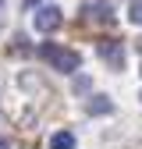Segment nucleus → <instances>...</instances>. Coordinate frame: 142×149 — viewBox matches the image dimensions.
<instances>
[{
  "label": "nucleus",
  "mask_w": 142,
  "mask_h": 149,
  "mask_svg": "<svg viewBox=\"0 0 142 149\" xmlns=\"http://www.w3.org/2000/svg\"><path fill=\"white\" fill-rule=\"evenodd\" d=\"M96 50H100V57L110 64V68H117V71L124 68V50H121V43H114V39H103Z\"/></svg>",
  "instance_id": "4"
},
{
  "label": "nucleus",
  "mask_w": 142,
  "mask_h": 149,
  "mask_svg": "<svg viewBox=\"0 0 142 149\" xmlns=\"http://www.w3.org/2000/svg\"><path fill=\"white\" fill-rule=\"evenodd\" d=\"M0 149H11V142H7V139H4V135H0Z\"/></svg>",
  "instance_id": "8"
},
{
  "label": "nucleus",
  "mask_w": 142,
  "mask_h": 149,
  "mask_svg": "<svg viewBox=\"0 0 142 149\" xmlns=\"http://www.w3.org/2000/svg\"><path fill=\"white\" fill-rule=\"evenodd\" d=\"M0 11H4V4H0Z\"/></svg>",
  "instance_id": "10"
},
{
  "label": "nucleus",
  "mask_w": 142,
  "mask_h": 149,
  "mask_svg": "<svg viewBox=\"0 0 142 149\" xmlns=\"http://www.w3.org/2000/svg\"><path fill=\"white\" fill-rule=\"evenodd\" d=\"M85 14V22H93V25H114L117 18H114V7L106 4V0H89V4L82 7Z\"/></svg>",
  "instance_id": "3"
},
{
  "label": "nucleus",
  "mask_w": 142,
  "mask_h": 149,
  "mask_svg": "<svg viewBox=\"0 0 142 149\" xmlns=\"http://www.w3.org/2000/svg\"><path fill=\"white\" fill-rule=\"evenodd\" d=\"M32 22H36V32H57V29H61V22H64V14H61V7L43 4L39 11L32 14Z\"/></svg>",
  "instance_id": "2"
},
{
  "label": "nucleus",
  "mask_w": 142,
  "mask_h": 149,
  "mask_svg": "<svg viewBox=\"0 0 142 149\" xmlns=\"http://www.w3.org/2000/svg\"><path fill=\"white\" fill-rule=\"evenodd\" d=\"M128 22L132 25H142V0H135V4L128 7Z\"/></svg>",
  "instance_id": "7"
},
{
  "label": "nucleus",
  "mask_w": 142,
  "mask_h": 149,
  "mask_svg": "<svg viewBox=\"0 0 142 149\" xmlns=\"http://www.w3.org/2000/svg\"><path fill=\"white\" fill-rule=\"evenodd\" d=\"M32 4H39V0H25V7H32Z\"/></svg>",
  "instance_id": "9"
},
{
  "label": "nucleus",
  "mask_w": 142,
  "mask_h": 149,
  "mask_svg": "<svg viewBox=\"0 0 142 149\" xmlns=\"http://www.w3.org/2000/svg\"><path fill=\"white\" fill-rule=\"evenodd\" d=\"M50 149H75V135L71 132H57L50 139Z\"/></svg>",
  "instance_id": "6"
},
{
  "label": "nucleus",
  "mask_w": 142,
  "mask_h": 149,
  "mask_svg": "<svg viewBox=\"0 0 142 149\" xmlns=\"http://www.w3.org/2000/svg\"><path fill=\"white\" fill-rule=\"evenodd\" d=\"M85 110H89V114H110V110H114V103L106 100V96H93Z\"/></svg>",
  "instance_id": "5"
},
{
  "label": "nucleus",
  "mask_w": 142,
  "mask_h": 149,
  "mask_svg": "<svg viewBox=\"0 0 142 149\" xmlns=\"http://www.w3.org/2000/svg\"><path fill=\"white\" fill-rule=\"evenodd\" d=\"M39 57L53 68V71H64V74H71V71H78L82 68V57L75 50H64V46H57V43H43L39 46Z\"/></svg>",
  "instance_id": "1"
}]
</instances>
